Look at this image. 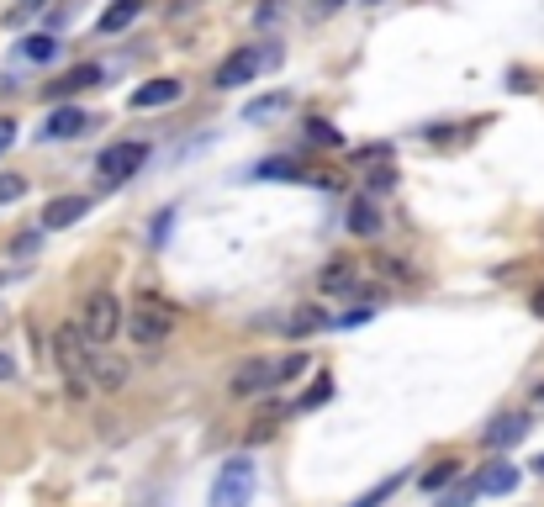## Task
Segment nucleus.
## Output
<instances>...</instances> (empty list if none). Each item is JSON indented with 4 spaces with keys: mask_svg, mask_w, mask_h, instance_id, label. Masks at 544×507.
Wrapping results in <instances>:
<instances>
[{
    "mask_svg": "<svg viewBox=\"0 0 544 507\" xmlns=\"http://www.w3.org/2000/svg\"><path fill=\"white\" fill-rule=\"evenodd\" d=\"M53 354H59V370H64L69 391L74 397H85L90 391V344H85L80 323H64L59 333H53Z\"/></svg>",
    "mask_w": 544,
    "mask_h": 507,
    "instance_id": "obj_1",
    "label": "nucleus"
},
{
    "mask_svg": "<svg viewBox=\"0 0 544 507\" xmlns=\"http://www.w3.org/2000/svg\"><path fill=\"white\" fill-rule=\"evenodd\" d=\"M170 333H175V307L164 302V296H143V302L133 307V317H127V338L143 344V349L164 344Z\"/></svg>",
    "mask_w": 544,
    "mask_h": 507,
    "instance_id": "obj_2",
    "label": "nucleus"
},
{
    "mask_svg": "<svg viewBox=\"0 0 544 507\" xmlns=\"http://www.w3.org/2000/svg\"><path fill=\"white\" fill-rule=\"evenodd\" d=\"M117 328H122V302L111 291H96L85 302V317H80V333H85V344L90 349H106L111 338H117Z\"/></svg>",
    "mask_w": 544,
    "mask_h": 507,
    "instance_id": "obj_3",
    "label": "nucleus"
},
{
    "mask_svg": "<svg viewBox=\"0 0 544 507\" xmlns=\"http://www.w3.org/2000/svg\"><path fill=\"white\" fill-rule=\"evenodd\" d=\"M254 497V460H228L212 481V497H206V507H249Z\"/></svg>",
    "mask_w": 544,
    "mask_h": 507,
    "instance_id": "obj_4",
    "label": "nucleus"
},
{
    "mask_svg": "<svg viewBox=\"0 0 544 507\" xmlns=\"http://www.w3.org/2000/svg\"><path fill=\"white\" fill-rule=\"evenodd\" d=\"M275 59H280L275 48H254V43H249V48H238V53H228V59L217 64V80H212V85H217V90H238V85H249L254 74L265 69V64H275Z\"/></svg>",
    "mask_w": 544,
    "mask_h": 507,
    "instance_id": "obj_5",
    "label": "nucleus"
},
{
    "mask_svg": "<svg viewBox=\"0 0 544 507\" xmlns=\"http://www.w3.org/2000/svg\"><path fill=\"white\" fill-rule=\"evenodd\" d=\"M143 164H148V143L127 138V143H111L106 154H101V164H96V169H101V185L111 191V185H127V180H133Z\"/></svg>",
    "mask_w": 544,
    "mask_h": 507,
    "instance_id": "obj_6",
    "label": "nucleus"
},
{
    "mask_svg": "<svg viewBox=\"0 0 544 507\" xmlns=\"http://www.w3.org/2000/svg\"><path fill=\"white\" fill-rule=\"evenodd\" d=\"M233 397H259V391L280 386V360H270V354H254V360H243L233 370Z\"/></svg>",
    "mask_w": 544,
    "mask_h": 507,
    "instance_id": "obj_7",
    "label": "nucleus"
},
{
    "mask_svg": "<svg viewBox=\"0 0 544 507\" xmlns=\"http://www.w3.org/2000/svg\"><path fill=\"white\" fill-rule=\"evenodd\" d=\"M101 80H106L101 64H74L69 74H59V80L48 85V96H53V101H69V96H85V90H96Z\"/></svg>",
    "mask_w": 544,
    "mask_h": 507,
    "instance_id": "obj_8",
    "label": "nucleus"
},
{
    "mask_svg": "<svg viewBox=\"0 0 544 507\" xmlns=\"http://www.w3.org/2000/svg\"><path fill=\"white\" fill-rule=\"evenodd\" d=\"M471 481H476L481 497H508V492H518V465L492 460V465H481V476H471Z\"/></svg>",
    "mask_w": 544,
    "mask_h": 507,
    "instance_id": "obj_9",
    "label": "nucleus"
},
{
    "mask_svg": "<svg viewBox=\"0 0 544 507\" xmlns=\"http://www.w3.org/2000/svg\"><path fill=\"white\" fill-rule=\"evenodd\" d=\"M523 434H529V412H502L497 423H486V449H513Z\"/></svg>",
    "mask_w": 544,
    "mask_h": 507,
    "instance_id": "obj_10",
    "label": "nucleus"
},
{
    "mask_svg": "<svg viewBox=\"0 0 544 507\" xmlns=\"http://www.w3.org/2000/svg\"><path fill=\"white\" fill-rule=\"evenodd\" d=\"M85 133H90V117H85L80 106H59V111H53V117H48V127H43V138H48V143H64V138H85Z\"/></svg>",
    "mask_w": 544,
    "mask_h": 507,
    "instance_id": "obj_11",
    "label": "nucleus"
},
{
    "mask_svg": "<svg viewBox=\"0 0 544 507\" xmlns=\"http://www.w3.org/2000/svg\"><path fill=\"white\" fill-rule=\"evenodd\" d=\"M138 16H143V0H111V6L96 16V27L111 37V32H122V27H133L138 22Z\"/></svg>",
    "mask_w": 544,
    "mask_h": 507,
    "instance_id": "obj_12",
    "label": "nucleus"
},
{
    "mask_svg": "<svg viewBox=\"0 0 544 507\" xmlns=\"http://www.w3.org/2000/svg\"><path fill=\"white\" fill-rule=\"evenodd\" d=\"M85 212H90V201H85V196H59V201H48L43 228H69V222H80Z\"/></svg>",
    "mask_w": 544,
    "mask_h": 507,
    "instance_id": "obj_13",
    "label": "nucleus"
},
{
    "mask_svg": "<svg viewBox=\"0 0 544 507\" xmlns=\"http://www.w3.org/2000/svg\"><path fill=\"white\" fill-rule=\"evenodd\" d=\"M170 101H180V80H154V85H138V90H133V111L170 106Z\"/></svg>",
    "mask_w": 544,
    "mask_h": 507,
    "instance_id": "obj_14",
    "label": "nucleus"
},
{
    "mask_svg": "<svg viewBox=\"0 0 544 507\" xmlns=\"http://www.w3.org/2000/svg\"><path fill=\"white\" fill-rule=\"evenodd\" d=\"M354 280H360V275H354L349 259H333V265L317 275V286H323V296H344V291H354Z\"/></svg>",
    "mask_w": 544,
    "mask_h": 507,
    "instance_id": "obj_15",
    "label": "nucleus"
},
{
    "mask_svg": "<svg viewBox=\"0 0 544 507\" xmlns=\"http://www.w3.org/2000/svg\"><path fill=\"white\" fill-rule=\"evenodd\" d=\"M90 381H96L101 391H122L127 386V365L122 360H96V354H90Z\"/></svg>",
    "mask_w": 544,
    "mask_h": 507,
    "instance_id": "obj_16",
    "label": "nucleus"
},
{
    "mask_svg": "<svg viewBox=\"0 0 544 507\" xmlns=\"http://www.w3.org/2000/svg\"><path fill=\"white\" fill-rule=\"evenodd\" d=\"M349 233L354 238H375V233H381V212H375L370 201H354L349 206Z\"/></svg>",
    "mask_w": 544,
    "mask_h": 507,
    "instance_id": "obj_17",
    "label": "nucleus"
},
{
    "mask_svg": "<svg viewBox=\"0 0 544 507\" xmlns=\"http://www.w3.org/2000/svg\"><path fill=\"white\" fill-rule=\"evenodd\" d=\"M286 106H291V96H286V90H275V96H259V101H249V106H243V122H265V117H280Z\"/></svg>",
    "mask_w": 544,
    "mask_h": 507,
    "instance_id": "obj_18",
    "label": "nucleus"
},
{
    "mask_svg": "<svg viewBox=\"0 0 544 507\" xmlns=\"http://www.w3.org/2000/svg\"><path fill=\"white\" fill-rule=\"evenodd\" d=\"M434 497H439V507H465V502H476L481 492H476V481H460V476H455L449 486H439Z\"/></svg>",
    "mask_w": 544,
    "mask_h": 507,
    "instance_id": "obj_19",
    "label": "nucleus"
},
{
    "mask_svg": "<svg viewBox=\"0 0 544 507\" xmlns=\"http://www.w3.org/2000/svg\"><path fill=\"white\" fill-rule=\"evenodd\" d=\"M53 53H59V37H48V32H32L22 43V59H32V64H48Z\"/></svg>",
    "mask_w": 544,
    "mask_h": 507,
    "instance_id": "obj_20",
    "label": "nucleus"
},
{
    "mask_svg": "<svg viewBox=\"0 0 544 507\" xmlns=\"http://www.w3.org/2000/svg\"><path fill=\"white\" fill-rule=\"evenodd\" d=\"M254 180H302V169H296L291 159H265L254 169Z\"/></svg>",
    "mask_w": 544,
    "mask_h": 507,
    "instance_id": "obj_21",
    "label": "nucleus"
},
{
    "mask_svg": "<svg viewBox=\"0 0 544 507\" xmlns=\"http://www.w3.org/2000/svg\"><path fill=\"white\" fill-rule=\"evenodd\" d=\"M397 486H402V476H386L381 486H370V492H365V497H354L349 507H381L386 497H397Z\"/></svg>",
    "mask_w": 544,
    "mask_h": 507,
    "instance_id": "obj_22",
    "label": "nucleus"
},
{
    "mask_svg": "<svg viewBox=\"0 0 544 507\" xmlns=\"http://www.w3.org/2000/svg\"><path fill=\"white\" fill-rule=\"evenodd\" d=\"M455 476H460V465H455V460H439L434 471L423 476V492H439V486H449V481H455Z\"/></svg>",
    "mask_w": 544,
    "mask_h": 507,
    "instance_id": "obj_23",
    "label": "nucleus"
},
{
    "mask_svg": "<svg viewBox=\"0 0 544 507\" xmlns=\"http://www.w3.org/2000/svg\"><path fill=\"white\" fill-rule=\"evenodd\" d=\"M323 323H328V317L317 312V307H302V312H291L286 328H291V333H312V328H323Z\"/></svg>",
    "mask_w": 544,
    "mask_h": 507,
    "instance_id": "obj_24",
    "label": "nucleus"
},
{
    "mask_svg": "<svg viewBox=\"0 0 544 507\" xmlns=\"http://www.w3.org/2000/svg\"><path fill=\"white\" fill-rule=\"evenodd\" d=\"M307 138L312 143H323V148H339L344 138H339V127H328V122H307Z\"/></svg>",
    "mask_w": 544,
    "mask_h": 507,
    "instance_id": "obj_25",
    "label": "nucleus"
},
{
    "mask_svg": "<svg viewBox=\"0 0 544 507\" xmlns=\"http://www.w3.org/2000/svg\"><path fill=\"white\" fill-rule=\"evenodd\" d=\"M328 397H333V381H328V375H323V381H317V386H312V391H307V397L296 402V407H323Z\"/></svg>",
    "mask_w": 544,
    "mask_h": 507,
    "instance_id": "obj_26",
    "label": "nucleus"
},
{
    "mask_svg": "<svg viewBox=\"0 0 544 507\" xmlns=\"http://www.w3.org/2000/svg\"><path fill=\"white\" fill-rule=\"evenodd\" d=\"M37 11H48V0H22V6H16V11L6 16V22H11V27H22L27 16H37Z\"/></svg>",
    "mask_w": 544,
    "mask_h": 507,
    "instance_id": "obj_27",
    "label": "nucleus"
},
{
    "mask_svg": "<svg viewBox=\"0 0 544 507\" xmlns=\"http://www.w3.org/2000/svg\"><path fill=\"white\" fill-rule=\"evenodd\" d=\"M16 196H27V180L22 175H0V201H16Z\"/></svg>",
    "mask_w": 544,
    "mask_h": 507,
    "instance_id": "obj_28",
    "label": "nucleus"
},
{
    "mask_svg": "<svg viewBox=\"0 0 544 507\" xmlns=\"http://www.w3.org/2000/svg\"><path fill=\"white\" fill-rule=\"evenodd\" d=\"M11 254H22V259H27V254H37V233H22V238L11 243Z\"/></svg>",
    "mask_w": 544,
    "mask_h": 507,
    "instance_id": "obj_29",
    "label": "nucleus"
},
{
    "mask_svg": "<svg viewBox=\"0 0 544 507\" xmlns=\"http://www.w3.org/2000/svg\"><path fill=\"white\" fill-rule=\"evenodd\" d=\"M11 143H16V122H11V117H0V154H6Z\"/></svg>",
    "mask_w": 544,
    "mask_h": 507,
    "instance_id": "obj_30",
    "label": "nucleus"
},
{
    "mask_svg": "<svg viewBox=\"0 0 544 507\" xmlns=\"http://www.w3.org/2000/svg\"><path fill=\"white\" fill-rule=\"evenodd\" d=\"M170 222H175V217H170V212H164V217H159V222H154V243H164V238H170Z\"/></svg>",
    "mask_w": 544,
    "mask_h": 507,
    "instance_id": "obj_31",
    "label": "nucleus"
},
{
    "mask_svg": "<svg viewBox=\"0 0 544 507\" xmlns=\"http://www.w3.org/2000/svg\"><path fill=\"white\" fill-rule=\"evenodd\" d=\"M11 375H16V360H11L6 349H0V381H11Z\"/></svg>",
    "mask_w": 544,
    "mask_h": 507,
    "instance_id": "obj_32",
    "label": "nucleus"
},
{
    "mask_svg": "<svg viewBox=\"0 0 544 507\" xmlns=\"http://www.w3.org/2000/svg\"><path fill=\"white\" fill-rule=\"evenodd\" d=\"M529 307H534V317H544V286L534 291V302H529Z\"/></svg>",
    "mask_w": 544,
    "mask_h": 507,
    "instance_id": "obj_33",
    "label": "nucleus"
},
{
    "mask_svg": "<svg viewBox=\"0 0 544 507\" xmlns=\"http://www.w3.org/2000/svg\"><path fill=\"white\" fill-rule=\"evenodd\" d=\"M529 402H534V412H544V386H534V397H529Z\"/></svg>",
    "mask_w": 544,
    "mask_h": 507,
    "instance_id": "obj_34",
    "label": "nucleus"
},
{
    "mask_svg": "<svg viewBox=\"0 0 544 507\" xmlns=\"http://www.w3.org/2000/svg\"><path fill=\"white\" fill-rule=\"evenodd\" d=\"M344 6V0H317V11H339Z\"/></svg>",
    "mask_w": 544,
    "mask_h": 507,
    "instance_id": "obj_35",
    "label": "nucleus"
},
{
    "mask_svg": "<svg viewBox=\"0 0 544 507\" xmlns=\"http://www.w3.org/2000/svg\"><path fill=\"white\" fill-rule=\"evenodd\" d=\"M534 471H539V476H544V455H539V460H534Z\"/></svg>",
    "mask_w": 544,
    "mask_h": 507,
    "instance_id": "obj_36",
    "label": "nucleus"
},
{
    "mask_svg": "<svg viewBox=\"0 0 544 507\" xmlns=\"http://www.w3.org/2000/svg\"><path fill=\"white\" fill-rule=\"evenodd\" d=\"M360 6H386V0H360Z\"/></svg>",
    "mask_w": 544,
    "mask_h": 507,
    "instance_id": "obj_37",
    "label": "nucleus"
}]
</instances>
